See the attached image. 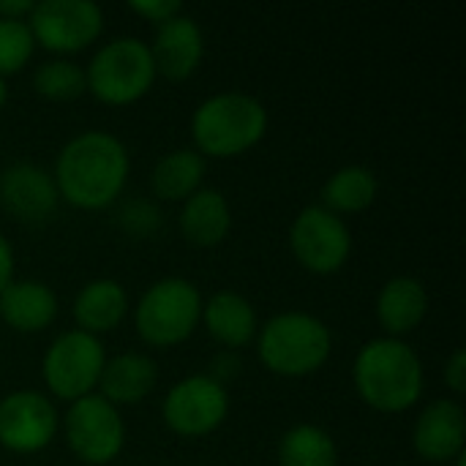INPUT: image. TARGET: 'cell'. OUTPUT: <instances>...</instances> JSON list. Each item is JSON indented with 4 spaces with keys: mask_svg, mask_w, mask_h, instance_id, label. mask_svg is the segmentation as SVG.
Masks as SVG:
<instances>
[{
    "mask_svg": "<svg viewBox=\"0 0 466 466\" xmlns=\"http://www.w3.org/2000/svg\"><path fill=\"white\" fill-rule=\"evenodd\" d=\"M429 314V292L415 276L390 279L377 298V319L388 339L412 333Z\"/></svg>",
    "mask_w": 466,
    "mask_h": 466,
    "instance_id": "obj_18",
    "label": "cell"
},
{
    "mask_svg": "<svg viewBox=\"0 0 466 466\" xmlns=\"http://www.w3.org/2000/svg\"><path fill=\"white\" fill-rule=\"evenodd\" d=\"M120 227L134 238H147L161 227V216L150 202H128L120 210Z\"/></svg>",
    "mask_w": 466,
    "mask_h": 466,
    "instance_id": "obj_27",
    "label": "cell"
},
{
    "mask_svg": "<svg viewBox=\"0 0 466 466\" xmlns=\"http://www.w3.org/2000/svg\"><path fill=\"white\" fill-rule=\"evenodd\" d=\"M57 317V295L41 281H11L0 292V319L16 333H41Z\"/></svg>",
    "mask_w": 466,
    "mask_h": 466,
    "instance_id": "obj_16",
    "label": "cell"
},
{
    "mask_svg": "<svg viewBox=\"0 0 466 466\" xmlns=\"http://www.w3.org/2000/svg\"><path fill=\"white\" fill-rule=\"evenodd\" d=\"M333 350V336L322 319L306 311H284L257 330V355L268 371L287 380L317 374Z\"/></svg>",
    "mask_w": 466,
    "mask_h": 466,
    "instance_id": "obj_4",
    "label": "cell"
},
{
    "mask_svg": "<svg viewBox=\"0 0 466 466\" xmlns=\"http://www.w3.org/2000/svg\"><path fill=\"white\" fill-rule=\"evenodd\" d=\"M60 194L55 177L38 164H11L0 172V208L22 224H44L55 216Z\"/></svg>",
    "mask_w": 466,
    "mask_h": 466,
    "instance_id": "obj_13",
    "label": "cell"
},
{
    "mask_svg": "<svg viewBox=\"0 0 466 466\" xmlns=\"http://www.w3.org/2000/svg\"><path fill=\"white\" fill-rule=\"evenodd\" d=\"M33 87L38 96L49 98V101H71L79 98L87 90L85 82V68H79L71 60H46L35 68L33 74Z\"/></svg>",
    "mask_w": 466,
    "mask_h": 466,
    "instance_id": "obj_25",
    "label": "cell"
},
{
    "mask_svg": "<svg viewBox=\"0 0 466 466\" xmlns=\"http://www.w3.org/2000/svg\"><path fill=\"white\" fill-rule=\"evenodd\" d=\"M33 5H35L33 0H0V19L25 22V16H30Z\"/></svg>",
    "mask_w": 466,
    "mask_h": 466,
    "instance_id": "obj_31",
    "label": "cell"
},
{
    "mask_svg": "<svg viewBox=\"0 0 466 466\" xmlns=\"http://www.w3.org/2000/svg\"><path fill=\"white\" fill-rule=\"evenodd\" d=\"M445 385L451 388V393L461 396L466 390V355L464 350H456L451 355V360L445 363Z\"/></svg>",
    "mask_w": 466,
    "mask_h": 466,
    "instance_id": "obj_29",
    "label": "cell"
},
{
    "mask_svg": "<svg viewBox=\"0 0 466 466\" xmlns=\"http://www.w3.org/2000/svg\"><path fill=\"white\" fill-rule=\"evenodd\" d=\"M74 319H76V330L90 333V336H101L115 330L126 314H128V295L126 289L112 281V279H96L90 284H85L74 300Z\"/></svg>",
    "mask_w": 466,
    "mask_h": 466,
    "instance_id": "obj_21",
    "label": "cell"
},
{
    "mask_svg": "<svg viewBox=\"0 0 466 466\" xmlns=\"http://www.w3.org/2000/svg\"><path fill=\"white\" fill-rule=\"evenodd\" d=\"M5 98H8V87H5V79L0 76V109H3V104H5Z\"/></svg>",
    "mask_w": 466,
    "mask_h": 466,
    "instance_id": "obj_32",
    "label": "cell"
},
{
    "mask_svg": "<svg viewBox=\"0 0 466 466\" xmlns=\"http://www.w3.org/2000/svg\"><path fill=\"white\" fill-rule=\"evenodd\" d=\"M128 8H131L134 14H139L142 19L153 22L156 27L164 25L167 19L183 14V5H180L177 0H131Z\"/></svg>",
    "mask_w": 466,
    "mask_h": 466,
    "instance_id": "obj_28",
    "label": "cell"
},
{
    "mask_svg": "<svg viewBox=\"0 0 466 466\" xmlns=\"http://www.w3.org/2000/svg\"><path fill=\"white\" fill-rule=\"evenodd\" d=\"M202 319L208 333L227 350L235 352L257 339L259 322L254 306L238 292H216L208 303H202Z\"/></svg>",
    "mask_w": 466,
    "mask_h": 466,
    "instance_id": "obj_19",
    "label": "cell"
},
{
    "mask_svg": "<svg viewBox=\"0 0 466 466\" xmlns=\"http://www.w3.org/2000/svg\"><path fill=\"white\" fill-rule=\"evenodd\" d=\"M229 412V396L210 374H194L175 382L164 396V423L177 437H208Z\"/></svg>",
    "mask_w": 466,
    "mask_h": 466,
    "instance_id": "obj_11",
    "label": "cell"
},
{
    "mask_svg": "<svg viewBox=\"0 0 466 466\" xmlns=\"http://www.w3.org/2000/svg\"><path fill=\"white\" fill-rule=\"evenodd\" d=\"M377 191H380L377 175L369 167L350 164V167H341L339 172H333L328 177V183L322 186V208H328L336 216L360 213L374 205Z\"/></svg>",
    "mask_w": 466,
    "mask_h": 466,
    "instance_id": "obj_23",
    "label": "cell"
},
{
    "mask_svg": "<svg viewBox=\"0 0 466 466\" xmlns=\"http://www.w3.org/2000/svg\"><path fill=\"white\" fill-rule=\"evenodd\" d=\"M466 420L464 410L453 399L431 401L412 429L415 453L429 464H448L464 453Z\"/></svg>",
    "mask_w": 466,
    "mask_h": 466,
    "instance_id": "obj_14",
    "label": "cell"
},
{
    "mask_svg": "<svg viewBox=\"0 0 466 466\" xmlns=\"http://www.w3.org/2000/svg\"><path fill=\"white\" fill-rule=\"evenodd\" d=\"M202 319V295L188 279H161L147 287L134 311L137 336L158 350H169L191 339Z\"/></svg>",
    "mask_w": 466,
    "mask_h": 466,
    "instance_id": "obj_5",
    "label": "cell"
},
{
    "mask_svg": "<svg viewBox=\"0 0 466 466\" xmlns=\"http://www.w3.org/2000/svg\"><path fill=\"white\" fill-rule=\"evenodd\" d=\"M147 46H150L156 74L172 82H180V79H188L199 68L202 55H205V35L191 16L177 14L156 27L153 44Z\"/></svg>",
    "mask_w": 466,
    "mask_h": 466,
    "instance_id": "obj_15",
    "label": "cell"
},
{
    "mask_svg": "<svg viewBox=\"0 0 466 466\" xmlns=\"http://www.w3.org/2000/svg\"><path fill=\"white\" fill-rule=\"evenodd\" d=\"M131 172L126 145L109 131H82L71 137L55 161L60 199L79 210H104L117 202Z\"/></svg>",
    "mask_w": 466,
    "mask_h": 466,
    "instance_id": "obj_1",
    "label": "cell"
},
{
    "mask_svg": "<svg viewBox=\"0 0 466 466\" xmlns=\"http://www.w3.org/2000/svg\"><path fill=\"white\" fill-rule=\"evenodd\" d=\"M104 363H106L104 344L96 336L82 330H68L60 333L44 352L41 377L49 393L74 404L98 388Z\"/></svg>",
    "mask_w": 466,
    "mask_h": 466,
    "instance_id": "obj_7",
    "label": "cell"
},
{
    "mask_svg": "<svg viewBox=\"0 0 466 466\" xmlns=\"http://www.w3.org/2000/svg\"><path fill=\"white\" fill-rule=\"evenodd\" d=\"M63 434L71 453L93 466L112 464L126 445V423L117 407L96 393L68 407L63 418Z\"/></svg>",
    "mask_w": 466,
    "mask_h": 466,
    "instance_id": "obj_8",
    "label": "cell"
},
{
    "mask_svg": "<svg viewBox=\"0 0 466 466\" xmlns=\"http://www.w3.org/2000/svg\"><path fill=\"white\" fill-rule=\"evenodd\" d=\"M156 66L150 57V46L134 35H120L104 44L90 66L85 68L87 90L112 106H126L139 101L156 82Z\"/></svg>",
    "mask_w": 466,
    "mask_h": 466,
    "instance_id": "obj_6",
    "label": "cell"
},
{
    "mask_svg": "<svg viewBox=\"0 0 466 466\" xmlns=\"http://www.w3.org/2000/svg\"><path fill=\"white\" fill-rule=\"evenodd\" d=\"M158 371L156 363L142 352H123L104 363L101 380H98V396L109 404H137L147 399L156 388Z\"/></svg>",
    "mask_w": 466,
    "mask_h": 466,
    "instance_id": "obj_20",
    "label": "cell"
},
{
    "mask_svg": "<svg viewBox=\"0 0 466 466\" xmlns=\"http://www.w3.org/2000/svg\"><path fill=\"white\" fill-rule=\"evenodd\" d=\"M232 229V210L218 188L194 191L180 210V232L197 248H216Z\"/></svg>",
    "mask_w": 466,
    "mask_h": 466,
    "instance_id": "obj_17",
    "label": "cell"
},
{
    "mask_svg": "<svg viewBox=\"0 0 466 466\" xmlns=\"http://www.w3.org/2000/svg\"><path fill=\"white\" fill-rule=\"evenodd\" d=\"M268 131V109L248 93H216L205 98L191 117L197 153L210 158H235L248 153Z\"/></svg>",
    "mask_w": 466,
    "mask_h": 466,
    "instance_id": "obj_3",
    "label": "cell"
},
{
    "mask_svg": "<svg viewBox=\"0 0 466 466\" xmlns=\"http://www.w3.org/2000/svg\"><path fill=\"white\" fill-rule=\"evenodd\" d=\"M35 49L33 33L27 22L16 19H0V76L16 74L27 66L30 55Z\"/></svg>",
    "mask_w": 466,
    "mask_h": 466,
    "instance_id": "obj_26",
    "label": "cell"
},
{
    "mask_svg": "<svg viewBox=\"0 0 466 466\" xmlns=\"http://www.w3.org/2000/svg\"><path fill=\"white\" fill-rule=\"evenodd\" d=\"M14 281V248L0 232V292Z\"/></svg>",
    "mask_w": 466,
    "mask_h": 466,
    "instance_id": "obj_30",
    "label": "cell"
},
{
    "mask_svg": "<svg viewBox=\"0 0 466 466\" xmlns=\"http://www.w3.org/2000/svg\"><path fill=\"white\" fill-rule=\"evenodd\" d=\"M57 434L55 404L35 390H16L0 401V445L11 453H38Z\"/></svg>",
    "mask_w": 466,
    "mask_h": 466,
    "instance_id": "obj_12",
    "label": "cell"
},
{
    "mask_svg": "<svg viewBox=\"0 0 466 466\" xmlns=\"http://www.w3.org/2000/svg\"><path fill=\"white\" fill-rule=\"evenodd\" d=\"M205 158L197 150H172L161 156L150 172V188L164 202H186L194 191L202 188Z\"/></svg>",
    "mask_w": 466,
    "mask_h": 466,
    "instance_id": "obj_22",
    "label": "cell"
},
{
    "mask_svg": "<svg viewBox=\"0 0 466 466\" xmlns=\"http://www.w3.org/2000/svg\"><path fill=\"white\" fill-rule=\"evenodd\" d=\"M352 380L360 399L385 415L412 410L423 393V363L401 339L369 341L352 366Z\"/></svg>",
    "mask_w": 466,
    "mask_h": 466,
    "instance_id": "obj_2",
    "label": "cell"
},
{
    "mask_svg": "<svg viewBox=\"0 0 466 466\" xmlns=\"http://www.w3.org/2000/svg\"><path fill=\"white\" fill-rule=\"evenodd\" d=\"M279 466H339V451L325 429L300 423L281 437Z\"/></svg>",
    "mask_w": 466,
    "mask_h": 466,
    "instance_id": "obj_24",
    "label": "cell"
},
{
    "mask_svg": "<svg viewBox=\"0 0 466 466\" xmlns=\"http://www.w3.org/2000/svg\"><path fill=\"white\" fill-rule=\"evenodd\" d=\"M27 27L44 49L71 55L101 35L104 11L93 0H41L33 5Z\"/></svg>",
    "mask_w": 466,
    "mask_h": 466,
    "instance_id": "obj_10",
    "label": "cell"
},
{
    "mask_svg": "<svg viewBox=\"0 0 466 466\" xmlns=\"http://www.w3.org/2000/svg\"><path fill=\"white\" fill-rule=\"evenodd\" d=\"M289 248L309 273L330 276L347 265L352 254V235L341 216L322 205H309L289 227Z\"/></svg>",
    "mask_w": 466,
    "mask_h": 466,
    "instance_id": "obj_9",
    "label": "cell"
}]
</instances>
